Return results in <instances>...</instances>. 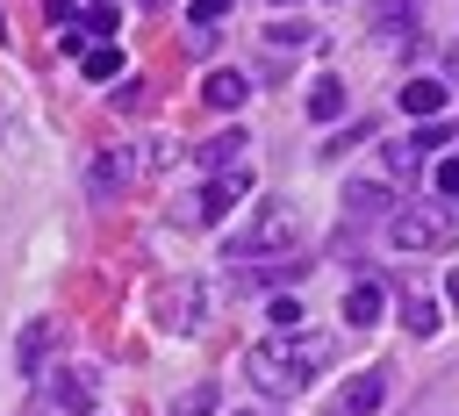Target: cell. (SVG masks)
<instances>
[{
  "label": "cell",
  "instance_id": "obj_5",
  "mask_svg": "<svg viewBox=\"0 0 459 416\" xmlns=\"http://www.w3.org/2000/svg\"><path fill=\"white\" fill-rule=\"evenodd\" d=\"M380 402H387V373L373 366V373H359V380L344 387V402H337V416H380Z\"/></svg>",
  "mask_w": 459,
  "mask_h": 416
},
{
  "label": "cell",
  "instance_id": "obj_1",
  "mask_svg": "<svg viewBox=\"0 0 459 416\" xmlns=\"http://www.w3.org/2000/svg\"><path fill=\"white\" fill-rule=\"evenodd\" d=\"M330 366V337H258L251 351H244V380L258 387V394H301L316 373Z\"/></svg>",
  "mask_w": 459,
  "mask_h": 416
},
{
  "label": "cell",
  "instance_id": "obj_2",
  "mask_svg": "<svg viewBox=\"0 0 459 416\" xmlns=\"http://www.w3.org/2000/svg\"><path fill=\"white\" fill-rule=\"evenodd\" d=\"M387 244L394 251H452L459 244V208L452 201H394L387 208Z\"/></svg>",
  "mask_w": 459,
  "mask_h": 416
},
{
  "label": "cell",
  "instance_id": "obj_23",
  "mask_svg": "<svg viewBox=\"0 0 459 416\" xmlns=\"http://www.w3.org/2000/svg\"><path fill=\"white\" fill-rule=\"evenodd\" d=\"M445 301H452V308H459V273H452V280H445Z\"/></svg>",
  "mask_w": 459,
  "mask_h": 416
},
{
  "label": "cell",
  "instance_id": "obj_13",
  "mask_svg": "<svg viewBox=\"0 0 459 416\" xmlns=\"http://www.w3.org/2000/svg\"><path fill=\"white\" fill-rule=\"evenodd\" d=\"M79 65H86V79H115V72H122V50L100 36V43H86V50H79Z\"/></svg>",
  "mask_w": 459,
  "mask_h": 416
},
{
  "label": "cell",
  "instance_id": "obj_17",
  "mask_svg": "<svg viewBox=\"0 0 459 416\" xmlns=\"http://www.w3.org/2000/svg\"><path fill=\"white\" fill-rule=\"evenodd\" d=\"M43 351H50V323H29V330H22V366H36Z\"/></svg>",
  "mask_w": 459,
  "mask_h": 416
},
{
  "label": "cell",
  "instance_id": "obj_25",
  "mask_svg": "<svg viewBox=\"0 0 459 416\" xmlns=\"http://www.w3.org/2000/svg\"><path fill=\"white\" fill-rule=\"evenodd\" d=\"M273 7H294V0H273Z\"/></svg>",
  "mask_w": 459,
  "mask_h": 416
},
{
  "label": "cell",
  "instance_id": "obj_20",
  "mask_svg": "<svg viewBox=\"0 0 459 416\" xmlns=\"http://www.w3.org/2000/svg\"><path fill=\"white\" fill-rule=\"evenodd\" d=\"M208 409H215V387H194V394H186L172 416H208Z\"/></svg>",
  "mask_w": 459,
  "mask_h": 416
},
{
  "label": "cell",
  "instance_id": "obj_4",
  "mask_svg": "<svg viewBox=\"0 0 459 416\" xmlns=\"http://www.w3.org/2000/svg\"><path fill=\"white\" fill-rule=\"evenodd\" d=\"M237 194H251V172H244V158H237V165H222V172H215V186H208V194H201L186 215L215 222V215H230V201H237Z\"/></svg>",
  "mask_w": 459,
  "mask_h": 416
},
{
  "label": "cell",
  "instance_id": "obj_10",
  "mask_svg": "<svg viewBox=\"0 0 459 416\" xmlns=\"http://www.w3.org/2000/svg\"><path fill=\"white\" fill-rule=\"evenodd\" d=\"M308 115H316V122H337V115H344V79H337V72H323V79L308 86Z\"/></svg>",
  "mask_w": 459,
  "mask_h": 416
},
{
  "label": "cell",
  "instance_id": "obj_16",
  "mask_svg": "<svg viewBox=\"0 0 459 416\" xmlns=\"http://www.w3.org/2000/svg\"><path fill=\"white\" fill-rule=\"evenodd\" d=\"M402 330H409V337H430V330H437V301L409 294V301H402Z\"/></svg>",
  "mask_w": 459,
  "mask_h": 416
},
{
  "label": "cell",
  "instance_id": "obj_8",
  "mask_svg": "<svg viewBox=\"0 0 459 416\" xmlns=\"http://www.w3.org/2000/svg\"><path fill=\"white\" fill-rule=\"evenodd\" d=\"M201 93H208V108H244V100H251V79H244V72H208Z\"/></svg>",
  "mask_w": 459,
  "mask_h": 416
},
{
  "label": "cell",
  "instance_id": "obj_19",
  "mask_svg": "<svg viewBox=\"0 0 459 416\" xmlns=\"http://www.w3.org/2000/svg\"><path fill=\"white\" fill-rule=\"evenodd\" d=\"M186 14H194V29H208V22H222V14H230V0H194Z\"/></svg>",
  "mask_w": 459,
  "mask_h": 416
},
{
  "label": "cell",
  "instance_id": "obj_11",
  "mask_svg": "<svg viewBox=\"0 0 459 416\" xmlns=\"http://www.w3.org/2000/svg\"><path fill=\"white\" fill-rule=\"evenodd\" d=\"M387 208H394L387 186H373V179H351L344 186V215H387Z\"/></svg>",
  "mask_w": 459,
  "mask_h": 416
},
{
  "label": "cell",
  "instance_id": "obj_12",
  "mask_svg": "<svg viewBox=\"0 0 459 416\" xmlns=\"http://www.w3.org/2000/svg\"><path fill=\"white\" fill-rule=\"evenodd\" d=\"M287 280H301V258H244V287H287Z\"/></svg>",
  "mask_w": 459,
  "mask_h": 416
},
{
  "label": "cell",
  "instance_id": "obj_18",
  "mask_svg": "<svg viewBox=\"0 0 459 416\" xmlns=\"http://www.w3.org/2000/svg\"><path fill=\"white\" fill-rule=\"evenodd\" d=\"M273 323H280V330H287V323L301 330V301H294V294H273Z\"/></svg>",
  "mask_w": 459,
  "mask_h": 416
},
{
  "label": "cell",
  "instance_id": "obj_14",
  "mask_svg": "<svg viewBox=\"0 0 459 416\" xmlns=\"http://www.w3.org/2000/svg\"><path fill=\"white\" fill-rule=\"evenodd\" d=\"M57 409L86 416V409H93V380H86V373H57Z\"/></svg>",
  "mask_w": 459,
  "mask_h": 416
},
{
  "label": "cell",
  "instance_id": "obj_21",
  "mask_svg": "<svg viewBox=\"0 0 459 416\" xmlns=\"http://www.w3.org/2000/svg\"><path fill=\"white\" fill-rule=\"evenodd\" d=\"M115 22H122V14H115V7H108V0H100V7H93V14H86V29H93V36H108V29H115Z\"/></svg>",
  "mask_w": 459,
  "mask_h": 416
},
{
  "label": "cell",
  "instance_id": "obj_7",
  "mask_svg": "<svg viewBox=\"0 0 459 416\" xmlns=\"http://www.w3.org/2000/svg\"><path fill=\"white\" fill-rule=\"evenodd\" d=\"M244 151H251V136H244V129H222V136H208V143L194 151V165H208V172H222V165H237Z\"/></svg>",
  "mask_w": 459,
  "mask_h": 416
},
{
  "label": "cell",
  "instance_id": "obj_6",
  "mask_svg": "<svg viewBox=\"0 0 459 416\" xmlns=\"http://www.w3.org/2000/svg\"><path fill=\"white\" fill-rule=\"evenodd\" d=\"M402 115H416V122L445 115V79H402Z\"/></svg>",
  "mask_w": 459,
  "mask_h": 416
},
{
  "label": "cell",
  "instance_id": "obj_22",
  "mask_svg": "<svg viewBox=\"0 0 459 416\" xmlns=\"http://www.w3.org/2000/svg\"><path fill=\"white\" fill-rule=\"evenodd\" d=\"M437 186H445V194H452V201H459V151H452V158H445V165H437Z\"/></svg>",
  "mask_w": 459,
  "mask_h": 416
},
{
  "label": "cell",
  "instance_id": "obj_3",
  "mask_svg": "<svg viewBox=\"0 0 459 416\" xmlns=\"http://www.w3.org/2000/svg\"><path fill=\"white\" fill-rule=\"evenodd\" d=\"M273 251H294V215L273 201L244 237H230V265H244V258H273Z\"/></svg>",
  "mask_w": 459,
  "mask_h": 416
},
{
  "label": "cell",
  "instance_id": "obj_15",
  "mask_svg": "<svg viewBox=\"0 0 459 416\" xmlns=\"http://www.w3.org/2000/svg\"><path fill=\"white\" fill-rule=\"evenodd\" d=\"M122 179H129V151H122V158H115V151H100V158H93V194H115Z\"/></svg>",
  "mask_w": 459,
  "mask_h": 416
},
{
  "label": "cell",
  "instance_id": "obj_24",
  "mask_svg": "<svg viewBox=\"0 0 459 416\" xmlns=\"http://www.w3.org/2000/svg\"><path fill=\"white\" fill-rule=\"evenodd\" d=\"M0 36H7V7H0Z\"/></svg>",
  "mask_w": 459,
  "mask_h": 416
},
{
  "label": "cell",
  "instance_id": "obj_9",
  "mask_svg": "<svg viewBox=\"0 0 459 416\" xmlns=\"http://www.w3.org/2000/svg\"><path fill=\"white\" fill-rule=\"evenodd\" d=\"M373 323H380V287L359 280V287L344 294V330H373Z\"/></svg>",
  "mask_w": 459,
  "mask_h": 416
}]
</instances>
